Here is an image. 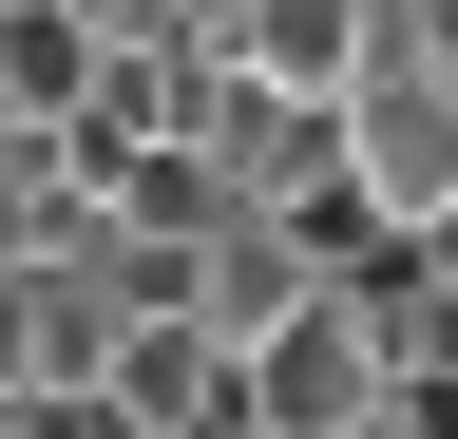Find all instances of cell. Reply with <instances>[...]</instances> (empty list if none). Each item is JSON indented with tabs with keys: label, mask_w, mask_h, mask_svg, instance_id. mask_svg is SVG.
Segmentation results:
<instances>
[{
	"label": "cell",
	"mask_w": 458,
	"mask_h": 439,
	"mask_svg": "<svg viewBox=\"0 0 458 439\" xmlns=\"http://www.w3.org/2000/svg\"><path fill=\"white\" fill-rule=\"evenodd\" d=\"M344 191H363L382 210V230H458V77L420 58V20H401V58L363 77V96H344Z\"/></svg>",
	"instance_id": "cell-1"
},
{
	"label": "cell",
	"mask_w": 458,
	"mask_h": 439,
	"mask_svg": "<svg viewBox=\"0 0 458 439\" xmlns=\"http://www.w3.org/2000/svg\"><path fill=\"white\" fill-rule=\"evenodd\" d=\"M382 325H363V287H325L286 344H249V420H286V439H344V420H382Z\"/></svg>",
	"instance_id": "cell-2"
},
{
	"label": "cell",
	"mask_w": 458,
	"mask_h": 439,
	"mask_svg": "<svg viewBox=\"0 0 458 439\" xmlns=\"http://www.w3.org/2000/svg\"><path fill=\"white\" fill-rule=\"evenodd\" d=\"M382 58H401V0H249V20H229V77L306 96V115H344Z\"/></svg>",
	"instance_id": "cell-3"
},
{
	"label": "cell",
	"mask_w": 458,
	"mask_h": 439,
	"mask_svg": "<svg viewBox=\"0 0 458 439\" xmlns=\"http://www.w3.org/2000/svg\"><path fill=\"white\" fill-rule=\"evenodd\" d=\"M325 287H344V267L286 230V210H229V230H210V267H191V325H210V344H286Z\"/></svg>",
	"instance_id": "cell-4"
},
{
	"label": "cell",
	"mask_w": 458,
	"mask_h": 439,
	"mask_svg": "<svg viewBox=\"0 0 458 439\" xmlns=\"http://www.w3.org/2000/svg\"><path fill=\"white\" fill-rule=\"evenodd\" d=\"M114 401H134L153 439H210V420H249V344H210V325H153Z\"/></svg>",
	"instance_id": "cell-5"
},
{
	"label": "cell",
	"mask_w": 458,
	"mask_h": 439,
	"mask_svg": "<svg viewBox=\"0 0 458 439\" xmlns=\"http://www.w3.org/2000/svg\"><path fill=\"white\" fill-rule=\"evenodd\" d=\"M344 439H458V382H382V420H344Z\"/></svg>",
	"instance_id": "cell-6"
},
{
	"label": "cell",
	"mask_w": 458,
	"mask_h": 439,
	"mask_svg": "<svg viewBox=\"0 0 458 439\" xmlns=\"http://www.w3.org/2000/svg\"><path fill=\"white\" fill-rule=\"evenodd\" d=\"M20 382H38V363H20V267H0V401H20Z\"/></svg>",
	"instance_id": "cell-7"
},
{
	"label": "cell",
	"mask_w": 458,
	"mask_h": 439,
	"mask_svg": "<svg viewBox=\"0 0 458 439\" xmlns=\"http://www.w3.org/2000/svg\"><path fill=\"white\" fill-rule=\"evenodd\" d=\"M439 267H458V230H439Z\"/></svg>",
	"instance_id": "cell-8"
}]
</instances>
